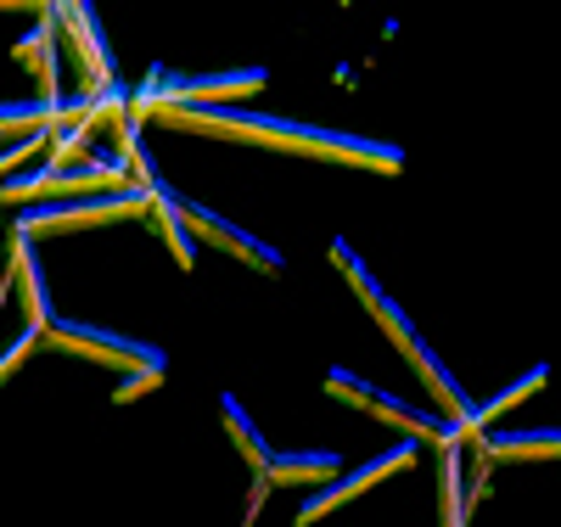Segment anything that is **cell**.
Masks as SVG:
<instances>
[{"label": "cell", "mask_w": 561, "mask_h": 527, "mask_svg": "<svg viewBox=\"0 0 561 527\" xmlns=\"http://www.w3.org/2000/svg\"><path fill=\"white\" fill-rule=\"evenodd\" d=\"M0 7H45L51 12V0H0Z\"/></svg>", "instance_id": "12"}, {"label": "cell", "mask_w": 561, "mask_h": 527, "mask_svg": "<svg viewBox=\"0 0 561 527\" xmlns=\"http://www.w3.org/2000/svg\"><path fill=\"white\" fill-rule=\"evenodd\" d=\"M478 444L494 460H545V455H561V433H478Z\"/></svg>", "instance_id": "7"}, {"label": "cell", "mask_w": 561, "mask_h": 527, "mask_svg": "<svg viewBox=\"0 0 561 527\" xmlns=\"http://www.w3.org/2000/svg\"><path fill=\"white\" fill-rule=\"evenodd\" d=\"M39 337H45V325H34V331H23V337H18V343H12L7 354H0V376H7V370H18V365L28 359V348H34Z\"/></svg>", "instance_id": "11"}, {"label": "cell", "mask_w": 561, "mask_h": 527, "mask_svg": "<svg viewBox=\"0 0 561 527\" xmlns=\"http://www.w3.org/2000/svg\"><path fill=\"white\" fill-rule=\"evenodd\" d=\"M225 421H230V433H237L242 455H248V460H253L259 471H270V460H275V455H270V449L259 444V426H253V421L242 415V404H237V399H225Z\"/></svg>", "instance_id": "9"}, {"label": "cell", "mask_w": 561, "mask_h": 527, "mask_svg": "<svg viewBox=\"0 0 561 527\" xmlns=\"http://www.w3.org/2000/svg\"><path fill=\"white\" fill-rule=\"evenodd\" d=\"M325 388H332V393H343V399H354V404H365V410H370V404L382 399V393H370L365 381H354L348 370H332V376H325Z\"/></svg>", "instance_id": "10"}, {"label": "cell", "mask_w": 561, "mask_h": 527, "mask_svg": "<svg viewBox=\"0 0 561 527\" xmlns=\"http://www.w3.org/2000/svg\"><path fill=\"white\" fill-rule=\"evenodd\" d=\"M45 337L62 343L68 354H84L96 365H124V370H163V354L147 348V343H129V337H113V331H90V325H68V320H51Z\"/></svg>", "instance_id": "3"}, {"label": "cell", "mask_w": 561, "mask_h": 527, "mask_svg": "<svg viewBox=\"0 0 561 527\" xmlns=\"http://www.w3.org/2000/svg\"><path fill=\"white\" fill-rule=\"evenodd\" d=\"M12 286L23 293V309L34 325H51V303H45V286H39V264L28 253V236L12 230Z\"/></svg>", "instance_id": "6"}, {"label": "cell", "mask_w": 561, "mask_h": 527, "mask_svg": "<svg viewBox=\"0 0 561 527\" xmlns=\"http://www.w3.org/2000/svg\"><path fill=\"white\" fill-rule=\"evenodd\" d=\"M410 460H415V444H399L393 455H382V460H370V466H365V471L354 477V483H343V489H325L320 500H309V505L298 511V522H314V516H325V511H332L337 500H354L359 489H377V483H382L388 471H399V466H410Z\"/></svg>", "instance_id": "5"}, {"label": "cell", "mask_w": 561, "mask_h": 527, "mask_svg": "<svg viewBox=\"0 0 561 527\" xmlns=\"http://www.w3.org/2000/svg\"><path fill=\"white\" fill-rule=\"evenodd\" d=\"M337 455H280L270 460V477L275 483H320V477H337Z\"/></svg>", "instance_id": "8"}, {"label": "cell", "mask_w": 561, "mask_h": 527, "mask_svg": "<svg viewBox=\"0 0 561 527\" xmlns=\"http://www.w3.org/2000/svg\"><path fill=\"white\" fill-rule=\"evenodd\" d=\"M152 208V185H118L113 197H96V203H62V208H39L28 219H18L23 236H39V230H84V225H102V219H124V214H140Z\"/></svg>", "instance_id": "2"}, {"label": "cell", "mask_w": 561, "mask_h": 527, "mask_svg": "<svg viewBox=\"0 0 561 527\" xmlns=\"http://www.w3.org/2000/svg\"><path fill=\"white\" fill-rule=\"evenodd\" d=\"M332 259H337V264H343V275H348V280L359 286V298L370 303V314H377V320L388 325V337H393V343H399V348L410 354V348H415V331H410V320H404V314H399V309H393V303H388L382 293H377V280L365 275V264H354V253H348V248H332Z\"/></svg>", "instance_id": "4"}, {"label": "cell", "mask_w": 561, "mask_h": 527, "mask_svg": "<svg viewBox=\"0 0 561 527\" xmlns=\"http://www.w3.org/2000/svg\"><path fill=\"white\" fill-rule=\"evenodd\" d=\"M158 118L180 129H208V135H237V140H270V147H298V152H325V158H348L370 169H399V152L388 147H365L337 129H304V124H275V118H237V113H208V107H152Z\"/></svg>", "instance_id": "1"}]
</instances>
